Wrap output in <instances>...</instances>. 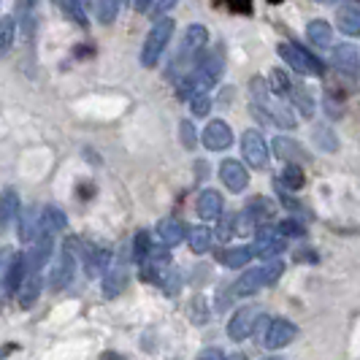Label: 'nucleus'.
Segmentation results:
<instances>
[{"mask_svg":"<svg viewBox=\"0 0 360 360\" xmlns=\"http://www.w3.org/2000/svg\"><path fill=\"white\" fill-rule=\"evenodd\" d=\"M11 255H14V250H0V290H3V279H6V271L11 263Z\"/></svg>","mask_w":360,"mask_h":360,"instance_id":"41","label":"nucleus"},{"mask_svg":"<svg viewBox=\"0 0 360 360\" xmlns=\"http://www.w3.org/2000/svg\"><path fill=\"white\" fill-rule=\"evenodd\" d=\"M263 288H266V276H263V266H257V269L247 271V274H241L236 279L233 288H231V295H236V298H250V295H255L257 290Z\"/></svg>","mask_w":360,"mask_h":360,"instance_id":"17","label":"nucleus"},{"mask_svg":"<svg viewBox=\"0 0 360 360\" xmlns=\"http://www.w3.org/2000/svg\"><path fill=\"white\" fill-rule=\"evenodd\" d=\"M38 6V0H17V14L19 17H27V14H33Z\"/></svg>","mask_w":360,"mask_h":360,"instance_id":"42","label":"nucleus"},{"mask_svg":"<svg viewBox=\"0 0 360 360\" xmlns=\"http://www.w3.org/2000/svg\"><path fill=\"white\" fill-rule=\"evenodd\" d=\"M19 238L22 244H33V238L38 236V209L36 206H27L19 212Z\"/></svg>","mask_w":360,"mask_h":360,"instance_id":"22","label":"nucleus"},{"mask_svg":"<svg viewBox=\"0 0 360 360\" xmlns=\"http://www.w3.org/2000/svg\"><path fill=\"white\" fill-rule=\"evenodd\" d=\"M336 22H339V30L347 33V36H360V8H352V6H344L336 14Z\"/></svg>","mask_w":360,"mask_h":360,"instance_id":"26","label":"nucleus"},{"mask_svg":"<svg viewBox=\"0 0 360 360\" xmlns=\"http://www.w3.org/2000/svg\"><path fill=\"white\" fill-rule=\"evenodd\" d=\"M269 3H282V0H269Z\"/></svg>","mask_w":360,"mask_h":360,"instance_id":"51","label":"nucleus"},{"mask_svg":"<svg viewBox=\"0 0 360 360\" xmlns=\"http://www.w3.org/2000/svg\"><path fill=\"white\" fill-rule=\"evenodd\" d=\"M14 38H17V19L0 17V57L14 46Z\"/></svg>","mask_w":360,"mask_h":360,"instance_id":"28","label":"nucleus"},{"mask_svg":"<svg viewBox=\"0 0 360 360\" xmlns=\"http://www.w3.org/2000/svg\"><path fill=\"white\" fill-rule=\"evenodd\" d=\"M250 250H252V255H257V257L271 260V257H279V255L288 250V238L279 233L276 225H266V228H257V236H255Z\"/></svg>","mask_w":360,"mask_h":360,"instance_id":"5","label":"nucleus"},{"mask_svg":"<svg viewBox=\"0 0 360 360\" xmlns=\"http://www.w3.org/2000/svg\"><path fill=\"white\" fill-rule=\"evenodd\" d=\"M149 252H152V233L149 231H139L136 238H133V252H130V257L141 266L146 257H149Z\"/></svg>","mask_w":360,"mask_h":360,"instance_id":"30","label":"nucleus"},{"mask_svg":"<svg viewBox=\"0 0 360 360\" xmlns=\"http://www.w3.org/2000/svg\"><path fill=\"white\" fill-rule=\"evenodd\" d=\"M290 87H292V82H290V76L282 68H274L269 73V90L274 95H290Z\"/></svg>","mask_w":360,"mask_h":360,"instance_id":"36","label":"nucleus"},{"mask_svg":"<svg viewBox=\"0 0 360 360\" xmlns=\"http://www.w3.org/2000/svg\"><path fill=\"white\" fill-rule=\"evenodd\" d=\"M212 238H214V231H209L206 225H195V228H190V231H187L190 250H193L195 255L209 252V247H212Z\"/></svg>","mask_w":360,"mask_h":360,"instance_id":"24","label":"nucleus"},{"mask_svg":"<svg viewBox=\"0 0 360 360\" xmlns=\"http://www.w3.org/2000/svg\"><path fill=\"white\" fill-rule=\"evenodd\" d=\"M101 360H122V358H120V355H114V352H106V355H103Z\"/></svg>","mask_w":360,"mask_h":360,"instance_id":"46","label":"nucleus"},{"mask_svg":"<svg viewBox=\"0 0 360 360\" xmlns=\"http://www.w3.org/2000/svg\"><path fill=\"white\" fill-rule=\"evenodd\" d=\"M330 63L336 65V71L347 73L352 79L360 76V52L352 46V44H342V46H333L330 52Z\"/></svg>","mask_w":360,"mask_h":360,"instance_id":"12","label":"nucleus"},{"mask_svg":"<svg viewBox=\"0 0 360 360\" xmlns=\"http://www.w3.org/2000/svg\"><path fill=\"white\" fill-rule=\"evenodd\" d=\"M241 155L252 168H266L269 165V144L257 130H247L241 136Z\"/></svg>","mask_w":360,"mask_h":360,"instance_id":"7","label":"nucleus"},{"mask_svg":"<svg viewBox=\"0 0 360 360\" xmlns=\"http://www.w3.org/2000/svg\"><path fill=\"white\" fill-rule=\"evenodd\" d=\"M274 214H276V206H274V200L263 198V195H257L247 203V209H244V217H247V222L255 225V228H266V225H274Z\"/></svg>","mask_w":360,"mask_h":360,"instance_id":"13","label":"nucleus"},{"mask_svg":"<svg viewBox=\"0 0 360 360\" xmlns=\"http://www.w3.org/2000/svg\"><path fill=\"white\" fill-rule=\"evenodd\" d=\"M279 57L301 76H325V63L301 44H279Z\"/></svg>","mask_w":360,"mask_h":360,"instance_id":"3","label":"nucleus"},{"mask_svg":"<svg viewBox=\"0 0 360 360\" xmlns=\"http://www.w3.org/2000/svg\"><path fill=\"white\" fill-rule=\"evenodd\" d=\"M25 276H27V260H25L22 252H14L11 255V263H8V271H6V279H3L6 295H17V290L22 288Z\"/></svg>","mask_w":360,"mask_h":360,"instance_id":"18","label":"nucleus"},{"mask_svg":"<svg viewBox=\"0 0 360 360\" xmlns=\"http://www.w3.org/2000/svg\"><path fill=\"white\" fill-rule=\"evenodd\" d=\"M174 3H176V0H155V3H152V8H149V11H155V14H158V17H162V14H165V11H168V8H171V6H174Z\"/></svg>","mask_w":360,"mask_h":360,"instance_id":"43","label":"nucleus"},{"mask_svg":"<svg viewBox=\"0 0 360 360\" xmlns=\"http://www.w3.org/2000/svg\"><path fill=\"white\" fill-rule=\"evenodd\" d=\"M92 0H63V11L82 27H87V8Z\"/></svg>","mask_w":360,"mask_h":360,"instance_id":"29","label":"nucleus"},{"mask_svg":"<svg viewBox=\"0 0 360 360\" xmlns=\"http://www.w3.org/2000/svg\"><path fill=\"white\" fill-rule=\"evenodd\" d=\"M282 274H285V263H282L279 257H271V260H266V266H263V276H266V288H271V285H276V282L282 279Z\"/></svg>","mask_w":360,"mask_h":360,"instance_id":"37","label":"nucleus"},{"mask_svg":"<svg viewBox=\"0 0 360 360\" xmlns=\"http://www.w3.org/2000/svg\"><path fill=\"white\" fill-rule=\"evenodd\" d=\"M222 209H225V200L222 195L212 190V187H206V190H200L198 198H195V212H198L200 219H219L222 217Z\"/></svg>","mask_w":360,"mask_h":360,"instance_id":"15","label":"nucleus"},{"mask_svg":"<svg viewBox=\"0 0 360 360\" xmlns=\"http://www.w3.org/2000/svg\"><path fill=\"white\" fill-rule=\"evenodd\" d=\"M274 155L282 158V160L292 162V165L309 160V155L304 152V146L298 144V141H292V139H285V136H276V139H274Z\"/></svg>","mask_w":360,"mask_h":360,"instance_id":"19","label":"nucleus"},{"mask_svg":"<svg viewBox=\"0 0 360 360\" xmlns=\"http://www.w3.org/2000/svg\"><path fill=\"white\" fill-rule=\"evenodd\" d=\"M179 139H181V144L187 146V149H195V144H198V136H195V125L184 120V122L179 125Z\"/></svg>","mask_w":360,"mask_h":360,"instance_id":"40","label":"nucleus"},{"mask_svg":"<svg viewBox=\"0 0 360 360\" xmlns=\"http://www.w3.org/2000/svg\"><path fill=\"white\" fill-rule=\"evenodd\" d=\"M79 257L84 263V274L90 279H103V274L111 269L114 257H111V247L101 244V241H79Z\"/></svg>","mask_w":360,"mask_h":360,"instance_id":"4","label":"nucleus"},{"mask_svg":"<svg viewBox=\"0 0 360 360\" xmlns=\"http://www.w3.org/2000/svg\"><path fill=\"white\" fill-rule=\"evenodd\" d=\"M41 288H44V276L41 274H27L22 288L17 290V301L22 309H30L36 307L38 295H41Z\"/></svg>","mask_w":360,"mask_h":360,"instance_id":"20","label":"nucleus"},{"mask_svg":"<svg viewBox=\"0 0 360 360\" xmlns=\"http://www.w3.org/2000/svg\"><path fill=\"white\" fill-rule=\"evenodd\" d=\"M279 184L285 187V190H301L304 187V171H301V165H292V162H288L285 165V171H282V176H279Z\"/></svg>","mask_w":360,"mask_h":360,"instance_id":"31","label":"nucleus"},{"mask_svg":"<svg viewBox=\"0 0 360 360\" xmlns=\"http://www.w3.org/2000/svg\"><path fill=\"white\" fill-rule=\"evenodd\" d=\"M190 108H193L195 117H206L209 108H212V95H209V92H195V95L190 98Z\"/></svg>","mask_w":360,"mask_h":360,"instance_id":"38","label":"nucleus"},{"mask_svg":"<svg viewBox=\"0 0 360 360\" xmlns=\"http://www.w3.org/2000/svg\"><path fill=\"white\" fill-rule=\"evenodd\" d=\"M65 225H68V219H65V212L60 209V206H44L41 209V214H38V228L41 231H49V233H60V231H65Z\"/></svg>","mask_w":360,"mask_h":360,"instance_id":"21","label":"nucleus"},{"mask_svg":"<svg viewBox=\"0 0 360 360\" xmlns=\"http://www.w3.org/2000/svg\"><path fill=\"white\" fill-rule=\"evenodd\" d=\"M76 263H79V238L76 236H68L60 247V257L52 266V274H49V288L57 292V290H65L73 282L76 276Z\"/></svg>","mask_w":360,"mask_h":360,"instance_id":"2","label":"nucleus"},{"mask_svg":"<svg viewBox=\"0 0 360 360\" xmlns=\"http://www.w3.org/2000/svg\"><path fill=\"white\" fill-rule=\"evenodd\" d=\"M95 14H98L101 25H111L120 14V0H98L95 3Z\"/></svg>","mask_w":360,"mask_h":360,"instance_id":"35","label":"nucleus"},{"mask_svg":"<svg viewBox=\"0 0 360 360\" xmlns=\"http://www.w3.org/2000/svg\"><path fill=\"white\" fill-rule=\"evenodd\" d=\"M155 285H160V290L168 292V295H176L181 288V274L168 266V269H162L160 274H158V282H155Z\"/></svg>","mask_w":360,"mask_h":360,"instance_id":"32","label":"nucleus"},{"mask_svg":"<svg viewBox=\"0 0 360 360\" xmlns=\"http://www.w3.org/2000/svg\"><path fill=\"white\" fill-rule=\"evenodd\" d=\"M298 336V328L295 323H290L285 317H276V320H271L269 328H266V333H263V347L266 349H285L288 344H292V339Z\"/></svg>","mask_w":360,"mask_h":360,"instance_id":"6","label":"nucleus"},{"mask_svg":"<svg viewBox=\"0 0 360 360\" xmlns=\"http://www.w3.org/2000/svg\"><path fill=\"white\" fill-rule=\"evenodd\" d=\"M127 279H130V269H127V260H117L111 269L103 274L101 279V288L106 298H117L122 290L127 288Z\"/></svg>","mask_w":360,"mask_h":360,"instance_id":"11","label":"nucleus"},{"mask_svg":"<svg viewBox=\"0 0 360 360\" xmlns=\"http://www.w3.org/2000/svg\"><path fill=\"white\" fill-rule=\"evenodd\" d=\"M152 3H155V0H133V6H136V11H141V14H144V11H149V8H152Z\"/></svg>","mask_w":360,"mask_h":360,"instance_id":"45","label":"nucleus"},{"mask_svg":"<svg viewBox=\"0 0 360 360\" xmlns=\"http://www.w3.org/2000/svg\"><path fill=\"white\" fill-rule=\"evenodd\" d=\"M219 179L231 193H244L250 184V171L231 158V160H222V165H219Z\"/></svg>","mask_w":360,"mask_h":360,"instance_id":"9","label":"nucleus"},{"mask_svg":"<svg viewBox=\"0 0 360 360\" xmlns=\"http://www.w3.org/2000/svg\"><path fill=\"white\" fill-rule=\"evenodd\" d=\"M252 260V250L250 247H231V250H222L219 252V263L225 269H241Z\"/></svg>","mask_w":360,"mask_h":360,"instance_id":"27","label":"nucleus"},{"mask_svg":"<svg viewBox=\"0 0 360 360\" xmlns=\"http://www.w3.org/2000/svg\"><path fill=\"white\" fill-rule=\"evenodd\" d=\"M236 233H238V214H222L217 219V231H214L217 238L228 241V238H233Z\"/></svg>","mask_w":360,"mask_h":360,"instance_id":"34","label":"nucleus"},{"mask_svg":"<svg viewBox=\"0 0 360 360\" xmlns=\"http://www.w3.org/2000/svg\"><path fill=\"white\" fill-rule=\"evenodd\" d=\"M307 38L314 46H330L333 44V27L325 19H311L307 25Z\"/></svg>","mask_w":360,"mask_h":360,"instance_id":"23","label":"nucleus"},{"mask_svg":"<svg viewBox=\"0 0 360 360\" xmlns=\"http://www.w3.org/2000/svg\"><path fill=\"white\" fill-rule=\"evenodd\" d=\"M198 360H225V355H222V349H217V347H209V349H203V352H200Z\"/></svg>","mask_w":360,"mask_h":360,"instance_id":"44","label":"nucleus"},{"mask_svg":"<svg viewBox=\"0 0 360 360\" xmlns=\"http://www.w3.org/2000/svg\"><path fill=\"white\" fill-rule=\"evenodd\" d=\"M255 320H257V311H255L252 307H241L233 317H231V323H228V339H231V342H244V339H250L255 330Z\"/></svg>","mask_w":360,"mask_h":360,"instance_id":"10","label":"nucleus"},{"mask_svg":"<svg viewBox=\"0 0 360 360\" xmlns=\"http://www.w3.org/2000/svg\"><path fill=\"white\" fill-rule=\"evenodd\" d=\"M174 30H176V22L168 14L152 25V30L146 33L144 44H141V65L144 68H155L158 65V60L162 57V52L168 49V44L174 38Z\"/></svg>","mask_w":360,"mask_h":360,"instance_id":"1","label":"nucleus"},{"mask_svg":"<svg viewBox=\"0 0 360 360\" xmlns=\"http://www.w3.org/2000/svg\"><path fill=\"white\" fill-rule=\"evenodd\" d=\"M276 228H279V233L285 236V238H301V236H307L304 225L298 219H282V222H276Z\"/></svg>","mask_w":360,"mask_h":360,"instance_id":"39","label":"nucleus"},{"mask_svg":"<svg viewBox=\"0 0 360 360\" xmlns=\"http://www.w3.org/2000/svg\"><path fill=\"white\" fill-rule=\"evenodd\" d=\"M203 146L209 152H225L228 146L233 144V130L225 120H212L209 125L203 127V136H200Z\"/></svg>","mask_w":360,"mask_h":360,"instance_id":"8","label":"nucleus"},{"mask_svg":"<svg viewBox=\"0 0 360 360\" xmlns=\"http://www.w3.org/2000/svg\"><path fill=\"white\" fill-rule=\"evenodd\" d=\"M263 360H282V358H276V355H271V358H263Z\"/></svg>","mask_w":360,"mask_h":360,"instance_id":"48","label":"nucleus"},{"mask_svg":"<svg viewBox=\"0 0 360 360\" xmlns=\"http://www.w3.org/2000/svg\"><path fill=\"white\" fill-rule=\"evenodd\" d=\"M225 360H247V355H241V352H233L231 358H225Z\"/></svg>","mask_w":360,"mask_h":360,"instance_id":"47","label":"nucleus"},{"mask_svg":"<svg viewBox=\"0 0 360 360\" xmlns=\"http://www.w3.org/2000/svg\"><path fill=\"white\" fill-rule=\"evenodd\" d=\"M19 212H22L19 193L14 190V187H6V190L0 193V233H6V231L17 222Z\"/></svg>","mask_w":360,"mask_h":360,"instance_id":"14","label":"nucleus"},{"mask_svg":"<svg viewBox=\"0 0 360 360\" xmlns=\"http://www.w3.org/2000/svg\"><path fill=\"white\" fill-rule=\"evenodd\" d=\"M320 3H333V0H320Z\"/></svg>","mask_w":360,"mask_h":360,"instance_id":"50","label":"nucleus"},{"mask_svg":"<svg viewBox=\"0 0 360 360\" xmlns=\"http://www.w3.org/2000/svg\"><path fill=\"white\" fill-rule=\"evenodd\" d=\"M158 238H160L162 247L171 250V247H176L187 238V225L181 222L179 217H165V219L158 222Z\"/></svg>","mask_w":360,"mask_h":360,"instance_id":"16","label":"nucleus"},{"mask_svg":"<svg viewBox=\"0 0 360 360\" xmlns=\"http://www.w3.org/2000/svg\"><path fill=\"white\" fill-rule=\"evenodd\" d=\"M311 139H314L317 149H325V152H336V149H339V141H336L333 130H330L328 125H317V127H314Z\"/></svg>","mask_w":360,"mask_h":360,"instance_id":"33","label":"nucleus"},{"mask_svg":"<svg viewBox=\"0 0 360 360\" xmlns=\"http://www.w3.org/2000/svg\"><path fill=\"white\" fill-rule=\"evenodd\" d=\"M290 101H292V106L298 108V114L301 117H314V98L307 92V87L304 84H292L290 87Z\"/></svg>","mask_w":360,"mask_h":360,"instance_id":"25","label":"nucleus"},{"mask_svg":"<svg viewBox=\"0 0 360 360\" xmlns=\"http://www.w3.org/2000/svg\"><path fill=\"white\" fill-rule=\"evenodd\" d=\"M52 3H54V6H63V0H52Z\"/></svg>","mask_w":360,"mask_h":360,"instance_id":"49","label":"nucleus"}]
</instances>
